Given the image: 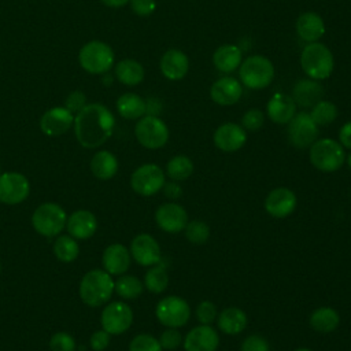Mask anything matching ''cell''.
<instances>
[{"label":"cell","mask_w":351,"mask_h":351,"mask_svg":"<svg viewBox=\"0 0 351 351\" xmlns=\"http://www.w3.org/2000/svg\"><path fill=\"white\" fill-rule=\"evenodd\" d=\"M213 62L214 66L223 73H230L236 70V67L240 66L241 62V51L239 47L226 44L219 48L213 55Z\"/></svg>","instance_id":"4dcf8cb0"},{"label":"cell","mask_w":351,"mask_h":351,"mask_svg":"<svg viewBox=\"0 0 351 351\" xmlns=\"http://www.w3.org/2000/svg\"><path fill=\"white\" fill-rule=\"evenodd\" d=\"M30 193L29 180L16 171H7L0 174V203L19 204Z\"/></svg>","instance_id":"4fadbf2b"},{"label":"cell","mask_w":351,"mask_h":351,"mask_svg":"<svg viewBox=\"0 0 351 351\" xmlns=\"http://www.w3.org/2000/svg\"><path fill=\"white\" fill-rule=\"evenodd\" d=\"M66 211L52 202L40 204L32 215V225L34 230L45 237L59 236L66 228Z\"/></svg>","instance_id":"8992f818"},{"label":"cell","mask_w":351,"mask_h":351,"mask_svg":"<svg viewBox=\"0 0 351 351\" xmlns=\"http://www.w3.org/2000/svg\"><path fill=\"white\" fill-rule=\"evenodd\" d=\"M310 117L318 126L329 125L337 118V107L332 101L319 100L317 104L313 106Z\"/></svg>","instance_id":"8d00e7d4"},{"label":"cell","mask_w":351,"mask_h":351,"mask_svg":"<svg viewBox=\"0 0 351 351\" xmlns=\"http://www.w3.org/2000/svg\"><path fill=\"white\" fill-rule=\"evenodd\" d=\"M130 0H101L103 4L108 5V7H122L126 3H129Z\"/></svg>","instance_id":"816d5d0a"},{"label":"cell","mask_w":351,"mask_h":351,"mask_svg":"<svg viewBox=\"0 0 351 351\" xmlns=\"http://www.w3.org/2000/svg\"><path fill=\"white\" fill-rule=\"evenodd\" d=\"M52 251L58 261L63 263H70L77 259L80 254V245L73 236L59 234L53 241Z\"/></svg>","instance_id":"d6a6232c"},{"label":"cell","mask_w":351,"mask_h":351,"mask_svg":"<svg viewBox=\"0 0 351 351\" xmlns=\"http://www.w3.org/2000/svg\"><path fill=\"white\" fill-rule=\"evenodd\" d=\"M296 30L300 38L308 43H315L325 33V25L322 18L311 11L303 12L296 21Z\"/></svg>","instance_id":"d4e9b609"},{"label":"cell","mask_w":351,"mask_h":351,"mask_svg":"<svg viewBox=\"0 0 351 351\" xmlns=\"http://www.w3.org/2000/svg\"><path fill=\"white\" fill-rule=\"evenodd\" d=\"M340 324L339 313L328 306L315 308L310 315V326L319 333H330Z\"/></svg>","instance_id":"f546056e"},{"label":"cell","mask_w":351,"mask_h":351,"mask_svg":"<svg viewBox=\"0 0 351 351\" xmlns=\"http://www.w3.org/2000/svg\"><path fill=\"white\" fill-rule=\"evenodd\" d=\"M241 92V85L236 78L222 77L211 85L210 96L219 106H232L239 101Z\"/></svg>","instance_id":"603a6c76"},{"label":"cell","mask_w":351,"mask_h":351,"mask_svg":"<svg viewBox=\"0 0 351 351\" xmlns=\"http://www.w3.org/2000/svg\"><path fill=\"white\" fill-rule=\"evenodd\" d=\"M155 315L158 321L167 328H181L186 325L191 318V307L185 299L170 295L158 302Z\"/></svg>","instance_id":"ba28073f"},{"label":"cell","mask_w":351,"mask_h":351,"mask_svg":"<svg viewBox=\"0 0 351 351\" xmlns=\"http://www.w3.org/2000/svg\"><path fill=\"white\" fill-rule=\"evenodd\" d=\"M239 74L247 88L263 89L273 81L274 67L267 58L252 55L241 63Z\"/></svg>","instance_id":"52a82bcc"},{"label":"cell","mask_w":351,"mask_h":351,"mask_svg":"<svg viewBox=\"0 0 351 351\" xmlns=\"http://www.w3.org/2000/svg\"><path fill=\"white\" fill-rule=\"evenodd\" d=\"M288 138L296 148H310L318 137V125L313 121L310 114L302 111L293 115L288 122Z\"/></svg>","instance_id":"8fae6325"},{"label":"cell","mask_w":351,"mask_h":351,"mask_svg":"<svg viewBox=\"0 0 351 351\" xmlns=\"http://www.w3.org/2000/svg\"><path fill=\"white\" fill-rule=\"evenodd\" d=\"M117 110L125 119H140L145 114V100L137 93H123L117 100Z\"/></svg>","instance_id":"f1b7e54d"},{"label":"cell","mask_w":351,"mask_h":351,"mask_svg":"<svg viewBox=\"0 0 351 351\" xmlns=\"http://www.w3.org/2000/svg\"><path fill=\"white\" fill-rule=\"evenodd\" d=\"M182 346L185 351H217L219 336L211 325L200 324L185 335Z\"/></svg>","instance_id":"e0dca14e"},{"label":"cell","mask_w":351,"mask_h":351,"mask_svg":"<svg viewBox=\"0 0 351 351\" xmlns=\"http://www.w3.org/2000/svg\"><path fill=\"white\" fill-rule=\"evenodd\" d=\"M144 291V284L141 282L140 278L136 276H129V274H122L114 285V292L121 296L122 299L132 300L138 298Z\"/></svg>","instance_id":"836d02e7"},{"label":"cell","mask_w":351,"mask_h":351,"mask_svg":"<svg viewBox=\"0 0 351 351\" xmlns=\"http://www.w3.org/2000/svg\"><path fill=\"white\" fill-rule=\"evenodd\" d=\"M162 191H163V195L166 197L171 199V200H176V199L181 197V195H182V188L178 184V181H167V182H165Z\"/></svg>","instance_id":"c3c4849f"},{"label":"cell","mask_w":351,"mask_h":351,"mask_svg":"<svg viewBox=\"0 0 351 351\" xmlns=\"http://www.w3.org/2000/svg\"><path fill=\"white\" fill-rule=\"evenodd\" d=\"M130 255L141 266L158 265L162 259L159 243L148 233H140L134 236L130 243Z\"/></svg>","instance_id":"5bb4252c"},{"label":"cell","mask_w":351,"mask_h":351,"mask_svg":"<svg viewBox=\"0 0 351 351\" xmlns=\"http://www.w3.org/2000/svg\"><path fill=\"white\" fill-rule=\"evenodd\" d=\"M110 337H111V335L107 330L100 329V330H96L92 333V336L89 339V344L93 351H104L110 344Z\"/></svg>","instance_id":"bcb514c9"},{"label":"cell","mask_w":351,"mask_h":351,"mask_svg":"<svg viewBox=\"0 0 351 351\" xmlns=\"http://www.w3.org/2000/svg\"><path fill=\"white\" fill-rule=\"evenodd\" d=\"M100 322L110 335H122L132 326L133 310L125 302H111L101 311Z\"/></svg>","instance_id":"7c38bea8"},{"label":"cell","mask_w":351,"mask_h":351,"mask_svg":"<svg viewBox=\"0 0 351 351\" xmlns=\"http://www.w3.org/2000/svg\"><path fill=\"white\" fill-rule=\"evenodd\" d=\"M115 77L123 85L134 86L144 80V67L133 59H123L115 66Z\"/></svg>","instance_id":"1f68e13d"},{"label":"cell","mask_w":351,"mask_h":351,"mask_svg":"<svg viewBox=\"0 0 351 351\" xmlns=\"http://www.w3.org/2000/svg\"><path fill=\"white\" fill-rule=\"evenodd\" d=\"M324 97V88L313 80H302L296 82L292 92L295 104L300 107H313Z\"/></svg>","instance_id":"484cf974"},{"label":"cell","mask_w":351,"mask_h":351,"mask_svg":"<svg viewBox=\"0 0 351 351\" xmlns=\"http://www.w3.org/2000/svg\"><path fill=\"white\" fill-rule=\"evenodd\" d=\"M166 182L163 170L155 163L138 166L130 176V186L140 196H154L162 191Z\"/></svg>","instance_id":"9c48e42d"},{"label":"cell","mask_w":351,"mask_h":351,"mask_svg":"<svg viewBox=\"0 0 351 351\" xmlns=\"http://www.w3.org/2000/svg\"><path fill=\"white\" fill-rule=\"evenodd\" d=\"M196 318L197 321L202 324V325H211L217 317H218V311H217V307L213 302L210 300H203L197 304L196 307Z\"/></svg>","instance_id":"60d3db41"},{"label":"cell","mask_w":351,"mask_h":351,"mask_svg":"<svg viewBox=\"0 0 351 351\" xmlns=\"http://www.w3.org/2000/svg\"><path fill=\"white\" fill-rule=\"evenodd\" d=\"M66 228L75 240H86L96 233L97 219L89 210H77L67 217Z\"/></svg>","instance_id":"ffe728a7"},{"label":"cell","mask_w":351,"mask_h":351,"mask_svg":"<svg viewBox=\"0 0 351 351\" xmlns=\"http://www.w3.org/2000/svg\"><path fill=\"white\" fill-rule=\"evenodd\" d=\"M0 273H1V262H0Z\"/></svg>","instance_id":"11a10c76"},{"label":"cell","mask_w":351,"mask_h":351,"mask_svg":"<svg viewBox=\"0 0 351 351\" xmlns=\"http://www.w3.org/2000/svg\"><path fill=\"white\" fill-rule=\"evenodd\" d=\"M115 281L104 269H92L84 274L80 282V296L90 307L106 304L114 293Z\"/></svg>","instance_id":"7a4b0ae2"},{"label":"cell","mask_w":351,"mask_h":351,"mask_svg":"<svg viewBox=\"0 0 351 351\" xmlns=\"http://www.w3.org/2000/svg\"><path fill=\"white\" fill-rule=\"evenodd\" d=\"M159 339L149 333H140L129 343V351H162Z\"/></svg>","instance_id":"f35d334b"},{"label":"cell","mask_w":351,"mask_h":351,"mask_svg":"<svg viewBox=\"0 0 351 351\" xmlns=\"http://www.w3.org/2000/svg\"><path fill=\"white\" fill-rule=\"evenodd\" d=\"M182 336L178 330V328H167L166 330L162 332L159 337V343L163 350H177L182 344Z\"/></svg>","instance_id":"b9f144b4"},{"label":"cell","mask_w":351,"mask_h":351,"mask_svg":"<svg viewBox=\"0 0 351 351\" xmlns=\"http://www.w3.org/2000/svg\"><path fill=\"white\" fill-rule=\"evenodd\" d=\"M193 173V162L185 155L173 156L166 165V174L173 181H184Z\"/></svg>","instance_id":"e575fe53"},{"label":"cell","mask_w":351,"mask_h":351,"mask_svg":"<svg viewBox=\"0 0 351 351\" xmlns=\"http://www.w3.org/2000/svg\"><path fill=\"white\" fill-rule=\"evenodd\" d=\"M115 118L112 112L100 103H88L74 115V134L85 148L103 145L114 132Z\"/></svg>","instance_id":"6da1fadb"},{"label":"cell","mask_w":351,"mask_h":351,"mask_svg":"<svg viewBox=\"0 0 351 351\" xmlns=\"http://www.w3.org/2000/svg\"><path fill=\"white\" fill-rule=\"evenodd\" d=\"M347 165H348V167L351 169V152H350L348 156H347Z\"/></svg>","instance_id":"f5cc1de1"},{"label":"cell","mask_w":351,"mask_h":351,"mask_svg":"<svg viewBox=\"0 0 351 351\" xmlns=\"http://www.w3.org/2000/svg\"><path fill=\"white\" fill-rule=\"evenodd\" d=\"M137 141L148 149L162 148L169 140V129L166 123L154 115H145L138 119L134 128Z\"/></svg>","instance_id":"30bf717a"},{"label":"cell","mask_w":351,"mask_h":351,"mask_svg":"<svg viewBox=\"0 0 351 351\" xmlns=\"http://www.w3.org/2000/svg\"><path fill=\"white\" fill-rule=\"evenodd\" d=\"M75 340L67 332H56L49 339L51 351H75Z\"/></svg>","instance_id":"ab89813d"},{"label":"cell","mask_w":351,"mask_h":351,"mask_svg":"<svg viewBox=\"0 0 351 351\" xmlns=\"http://www.w3.org/2000/svg\"><path fill=\"white\" fill-rule=\"evenodd\" d=\"M158 112H160V103L156 99H149L145 101V114L156 117Z\"/></svg>","instance_id":"f907efd6"},{"label":"cell","mask_w":351,"mask_h":351,"mask_svg":"<svg viewBox=\"0 0 351 351\" xmlns=\"http://www.w3.org/2000/svg\"><path fill=\"white\" fill-rule=\"evenodd\" d=\"M296 114L293 99L284 93H276L267 103V115L274 123H288Z\"/></svg>","instance_id":"cb8c5ba5"},{"label":"cell","mask_w":351,"mask_h":351,"mask_svg":"<svg viewBox=\"0 0 351 351\" xmlns=\"http://www.w3.org/2000/svg\"><path fill=\"white\" fill-rule=\"evenodd\" d=\"M339 140L343 148L351 149V121L344 123L339 132Z\"/></svg>","instance_id":"681fc988"},{"label":"cell","mask_w":351,"mask_h":351,"mask_svg":"<svg viewBox=\"0 0 351 351\" xmlns=\"http://www.w3.org/2000/svg\"><path fill=\"white\" fill-rule=\"evenodd\" d=\"M241 351H270L269 343L261 335H250L241 343Z\"/></svg>","instance_id":"ee69618b"},{"label":"cell","mask_w":351,"mask_h":351,"mask_svg":"<svg viewBox=\"0 0 351 351\" xmlns=\"http://www.w3.org/2000/svg\"><path fill=\"white\" fill-rule=\"evenodd\" d=\"M184 232H185L186 240L193 243V244H203L210 237V228H208V225L206 222L200 221V219L188 221Z\"/></svg>","instance_id":"74e56055"},{"label":"cell","mask_w":351,"mask_h":351,"mask_svg":"<svg viewBox=\"0 0 351 351\" xmlns=\"http://www.w3.org/2000/svg\"><path fill=\"white\" fill-rule=\"evenodd\" d=\"M296 195L285 186L274 188L265 199V210L274 218H285L291 215L296 207Z\"/></svg>","instance_id":"ac0fdd59"},{"label":"cell","mask_w":351,"mask_h":351,"mask_svg":"<svg viewBox=\"0 0 351 351\" xmlns=\"http://www.w3.org/2000/svg\"><path fill=\"white\" fill-rule=\"evenodd\" d=\"M86 96L84 92L81 90H74L71 92L66 100H64V107L71 112V114H77L80 112L85 106H86Z\"/></svg>","instance_id":"f6af8a7d"},{"label":"cell","mask_w":351,"mask_h":351,"mask_svg":"<svg viewBox=\"0 0 351 351\" xmlns=\"http://www.w3.org/2000/svg\"><path fill=\"white\" fill-rule=\"evenodd\" d=\"M144 287L152 293H162L169 287V274L163 266L154 265L144 276Z\"/></svg>","instance_id":"d590c367"},{"label":"cell","mask_w":351,"mask_h":351,"mask_svg":"<svg viewBox=\"0 0 351 351\" xmlns=\"http://www.w3.org/2000/svg\"><path fill=\"white\" fill-rule=\"evenodd\" d=\"M132 262L130 251L121 243H114L106 247L101 256L103 267L111 276H122L126 273Z\"/></svg>","instance_id":"44dd1931"},{"label":"cell","mask_w":351,"mask_h":351,"mask_svg":"<svg viewBox=\"0 0 351 351\" xmlns=\"http://www.w3.org/2000/svg\"><path fill=\"white\" fill-rule=\"evenodd\" d=\"M78 62L89 74H104L114 64V51L104 41L92 40L80 49Z\"/></svg>","instance_id":"5b68a950"},{"label":"cell","mask_w":351,"mask_h":351,"mask_svg":"<svg viewBox=\"0 0 351 351\" xmlns=\"http://www.w3.org/2000/svg\"><path fill=\"white\" fill-rule=\"evenodd\" d=\"M247 314L239 307H228L218 315V328L226 335L241 333L247 328Z\"/></svg>","instance_id":"83f0119b"},{"label":"cell","mask_w":351,"mask_h":351,"mask_svg":"<svg viewBox=\"0 0 351 351\" xmlns=\"http://www.w3.org/2000/svg\"><path fill=\"white\" fill-rule=\"evenodd\" d=\"M265 122V117H263V112L261 110H256V108H251L248 110L243 118H241V126L245 129V130H250V132H255L258 129L262 128Z\"/></svg>","instance_id":"7bdbcfd3"},{"label":"cell","mask_w":351,"mask_h":351,"mask_svg":"<svg viewBox=\"0 0 351 351\" xmlns=\"http://www.w3.org/2000/svg\"><path fill=\"white\" fill-rule=\"evenodd\" d=\"M247 141L245 129L240 125L228 122L214 132V144L223 152L239 151Z\"/></svg>","instance_id":"d6986e66"},{"label":"cell","mask_w":351,"mask_h":351,"mask_svg":"<svg viewBox=\"0 0 351 351\" xmlns=\"http://www.w3.org/2000/svg\"><path fill=\"white\" fill-rule=\"evenodd\" d=\"M310 162L319 171L333 173L344 165L346 152L333 138L315 140L310 147Z\"/></svg>","instance_id":"3957f363"},{"label":"cell","mask_w":351,"mask_h":351,"mask_svg":"<svg viewBox=\"0 0 351 351\" xmlns=\"http://www.w3.org/2000/svg\"><path fill=\"white\" fill-rule=\"evenodd\" d=\"M303 71L314 80H325L333 71V55L328 47L321 43L306 45L300 55Z\"/></svg>","instance_id":"277c9868"},{"label":"cell","mask_w":351,"mask_h":351,"mask_svg":"<svg viewBox=\"0 0 351 351\" xmlns=\"http://www.w3.org/2000/svg\"><path fill=\"white\" fill-rule=\"evenodd\" d=\"M155 222L167 233H178L185 229L188 214L185 208L177 203H165L155 211Z\"/></svg>","instance_id":"2e32d148"},{"label":"cell","mask_w":351,"mask_h":351,"mask_svg":"<svg viewBox=\"0 0 351 351\" xmlns=\"http://www.w3.org/2000/svg\"><path fill=\"white\" fill-rule=\"evenodd\" d=\"M0 174H1V166H0Z\"/></svg>","instance_id":"9f6ffc18"},{"label":"cell","mask_w":351,"mask_h":351,"mask_svg":"<svg viewBox=\"0 0 351 351\" xmlns=\"http://www.w3.org/2000/svg\"><path fill=\"white\" fill-rule=\"evenodd\" d=\"M295 351H313V350H310V348H304V347H302V348H298V350H295Z\"/></svg>","instance_id":"db71d44e"},{"label":"cell","mask_w":351,"mask_h":351,"mask_svg":"<svg viewBox=\"0 0 351 351\" xmlns=\"http://www.w3.org/2000/svg\"><path fill=\"white\" fill-rule=\"evenodd\" d=\"M90 171L99 180H110L118 171V159L117 156L106 149L97 151L90 159Z\"/></svg>","instance_id":"4316f807"},{"label":"cell","mask_w":351,"mask_h":351,"mask_svg":"<svg viewBox=\"0 0 351 351\" xmlns=\"http://www.w3.org/2000/svg\"><path fill=\"white\" fill-rule=\"evenodd\" d=\"M74 123V114H71L64 106L52 107L47 110L40 118V129L49 137H58L64 134Z\"/></svg>","instance_id":"9a60e30c"},{"label":"cell","mask_w":351,"mask_h":351,"mask_svg":"<svg viewBox=\"0 0 351 351\" xmlns=\"http://www.w3.org/2000/svg\"><path fill=\"white\" fill-rule=\"evenodd\" d=\"M162 74L171 81H177L185 77L189 69V60L188 56L178 49H169L166 51L159 63Z\"/></svg>","instance_id":"7402d4cb"},{"label":"cell","mask_w":351,"mask_h":351,"mask_svg":"<svg viewBox=\"0 0 351 351\" xmlns=\"http://www.w3.org/2000/svg\"><path fill=\"white\" fill-rule=\"evenodd\" d=\"M129 3L132 7V11L140 16L151 15L156 8L155 0H130Z\"/></svg>","instance_id":"7dc6e473"}]
</instances>
